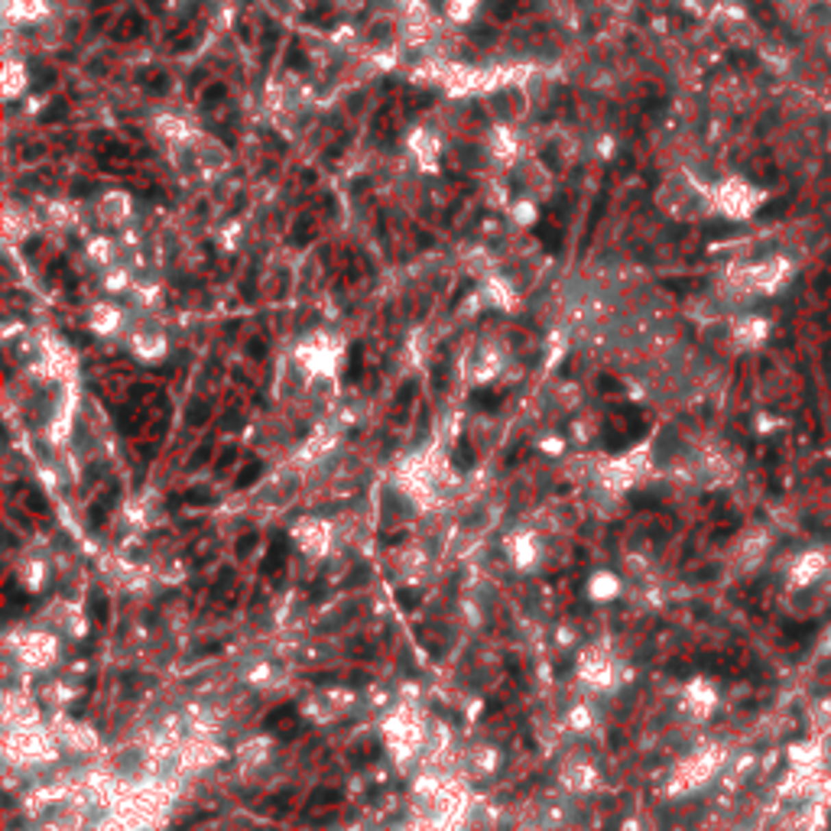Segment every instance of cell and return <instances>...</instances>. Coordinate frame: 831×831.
<instances>
[{
  "label": "cell",
  "mask_w": 831,
  "mask_h": 831,
  "mask_svg": "<svg viewBox=\"0 0 831 831\" xmlns=\"http://www.w3.org/2000/svg\"><path fill=\"white\" fill-rule=\"evenodd\" d=\"M760 201H763V195L754 186H747L744 179H728L711 195V205L718 211H724V214H731V218H750L760 208Z\"/></svg>",
  "instance_id": "1"
},
{
  "label": "cell",
  "mask_w": 831,
  "mask_h": 831,
  "mask_svg": "<svg viewBox=\"0 0 831 831\" xmlns=\"http://www.w3.org/2000/svg\"><path fill=\"white\" fill-rule=\"evenodd\" d=\"M130 214V201H127V195H121V192H114V195H104V201H101V218L108 224H121Z\"/></svg>",
  "instance_id": "2"
},
{
  "label": "cell",
  "mask_w": 831,
  "mask_h": 831,
  "mask_svg": "<svg viewBox=\"0 0 831 831\" xmlns=\"http://www.w3.org/2000/svg\"><path fill=\"white\" fill-rule=\"evenodd\" d=\"M46 10V0H7V13L13 20H36Z\"/></svg>",
  "instance_id": "3"
},
{
  "label": "cell",
  "mask_w": 831,
  "mask_h": 831,
  "mask_svg": "<svg viewBox=\"0 0 831 831\" xmlns=\"http://www.w3.org/2000/svg\"><path fill=\"white\" fill-rule=\"evenodd\" d=\"M763 335H767V325L757 322V319L741 322V328H737V341H741V345H757Z\"/></svg>",
  "instance_id": "4"
},
{
  "label": "cell",
  "mask_w": 831,
  "mask_h": 831,
  "mask_svg": "<svg viewBox=\"0 0 831 831\" xmlns=\"http://www.w3.org/2000/svg\"><path fill=\"white\" fill-rule=\"evenodd\" d=\"M20 85H26V75L10 62L7 69H3V88H7V95H16V88Z\"/></svg>",
  "instance_id": "5"
},
{
  "label": "cell",
  "mask_w": 831,
  "mask_h": 831,
  "mask_svg": "<svg viewBox=\"0 0 831 831\" xmlns=\"http://www.w3.org/2000/svg\"><path fill=\"white\" fill-rule=\"evenodd\" d=\"M474 7H477V0H448V13H451L455 20H468V16H474Z\"/></svg>",
  "instance_id": "6"
},
{
  "label": "cell",
  "mask_w": 831,
  "mask_h": 831,
  "mask_svg": "<svg viewBox=\"0 0 831 831\" xmlns=\"http://www.w3.org/2000/svg\"><path fill=\"white\" fill-rule=\"evenodd\" d=\"M137 351L143 358H160L162 354V338H137Z\"/></svg>",
  "instance_id": "7"
},
{
  "label": "cell",
  "mask_w": 831,
  "mask_h": 831,
  "mask_svg": "<svg viewBox=\"0 0 831 831\" xmlns=\"http://www.w3.org/2000/svg\"><path fill=\"white\" fill-rule=\"evenodd\" d=\"M114 319H117V312H114L111 306H108V309L101 306V309L95 312V328H98V332H114Z\"/></svg>",
  "instance_id": "8"
},
{
  "label": "cell",
  "mask_w": 831,
  "mask_h": 831,
  "mask_svg": "<svg viewBox=\"0 0 831 831\" xmlns=\"http://www.w3.org/2000/svg\"><path fill=\"white\" fill-rule=\"evenodd\" d=\"M283 552H286V546H283V536H276V546H273V552H270V558L263 562V571H266V575H273V571L280 569V562H283Z\"/></svg>",
  "instance_id": "9"
},
{
  "label": "cell",
  "mask_w": 831,
  "mask_h": 831,
  "mask_svg": "<svg viewBox=\"0 0 831 831\" xmlns=\"http://www.w3.org/2000/svg\"><path fill=\"white\" fill-rule=\"evenodd\" d=\"M293 715H296V708H293V705H280V708H276V711H270V715H266V721H263V728H270V731H273V728H276V724H280V721L293 718Z\"/></svg>",
  "instance_id": "10"
},
{
  "label": "cell",
  "mask_w": 831,
  "mask_h": 831,
  "mask_svg": "<svg viewBox=\"0 0 831 831\" xmlns=\"http://www.w3.org/2000/svg\"><path fill=\"white\" fill-rule=\"evenodd\" d=\"M91 614H95V621L98 623H108V614H111V610H108V597L104 595L91 597Z\"/></svg>",
  "instance_id": "11"
},
{
  "label": "cell",
  "mask_w": 831,
  "mask_h": 831,
  "mask_svg": "<svg viewBox=\"0 0 831 831\" xmlns=\"http://www.w3.org/2000/svg\"><path fill=\"white\" fill-rule=\"evenodd\" d=\"M338 799H341V793H338V789H315L309 802H312V806H319V802H338Z\"/></svg>",
  "instance_id": "12"
},
{
  "label": "cell",
  "mask_w": 831,
  "mask_h": 831,
  "mask_svg": "<svg viewBox=\"0 0 831 831\" xmlns=\"http://www.w3.org/2000/svg\"><path fill=\"white\" fill-rule=\"evenodd\" d=\"M231 578H234V571H231V569H224V571H221V578H218V584L211 588V595H214V597H221V595H224V588L231 584Z\"/></svg>",
  "instance_id": "13"
},
{
  "label": "cell",
  "mask_w": 831,
  "mask_h": 831,
  "mask_svg": "<svg viewBox=\"0 0 831 831\" xmlns=\"http://www.w3.org/2000/svg\"><path fill=\"white\" fill-rule=\"evenodd\" d=\"M399 604H403V608H412V604H419V595H412V591H399Z\"/></svg>",
  "instance_id": "14"
},
{
  "label": "cell",
  "mask_w": 831,
  "mask_h": 831,
  "mask_svg": "<svg viewBox=\"0 0 831 831\" xmlns=\"http://www.w3.org/2000/svg\"><path fill=\"white\" fill-rule=\"evenodd\" d=\"M250 546H253V536H244V539H240V556H247Z\"/></svg>",
  "instance_id": "15"
}]
</instances>
